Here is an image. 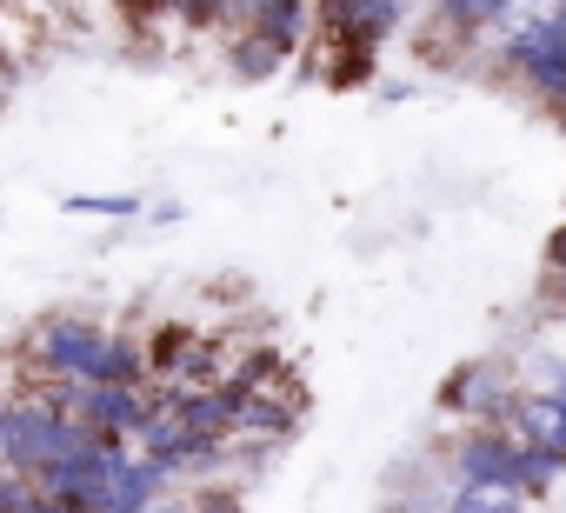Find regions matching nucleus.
<instances>
[{
    "label": "nucleus",
    "mask_w": 566,
    "mask_h": 513,
    "mask_svg": "<svg viewBox=\"0 0 566 513\" xmlns=\"http://www.w3.org/2000/svg\"><path fill=\"white\" fill-rule=\"evenodd\" d=\"M546 261H553V268H566V227H553V240H546Z\"/></svg>",
    "instance_id": "19"
},
{
    "label": "nucleus",
    "mask_w": 566,
    "mask_h": 513,
    "mask_svg": "<svg viewBox=\"0 0 566 513\" xmlns=\"http://www.w3.org/2000/svg\"><path fill=\"white\" fill-rule=\"evenodd\" d=\"M114 447H120V440H87V447H74V453L41 460V467H34L41 493H54V500H87L94 480L107 473V453H114Z\"/></svg>",
    "instance_id": "6"
},
{
    "label": "nucleus",
    "mask_w": 566,
    "mask_h": 513,
    "mask_svg": "<svg viewBox=\"0 0 566 513\" xmlns=\"http://www.w3.org/2000/svg\"><path fill=\"white\" fill-rule=\"evenodd\" d=\"M460 480H473V486H520V447L506 433H473L460 447Z\"/></svg>",
    "instance_id": "7"
},
{
    "label": "nucleus",
    "mask_w": 566,
    "mask_h": 513,
    "mask_svg": "<svg viewBox=\"0 0 566 513\" xmlns=\"http://www.w3.org/2000/svg\"><path fill=\"white\" fill-rule=\"evenodd\" d=\"M440 8H447L453 28H480V21H493V14L506 8V0H440Z\"/></svg>",
    "instance_id": "16"
},
{
    "label": "nucleus",
    "mask_w": 566,
    "mask_h": 513,
    "mask_svg": "<svg viewBox=\"0 0 566 513\" xmlns=\"http://www.w3.org/2000/svg\"><path fill=\"white\" fill-rule=\"evenodd\" d=\"M21 513H87L81 500H54V493H34V500H21Z\"/></svg>",
    "instance_id": "17"
},
{
    "label": "nucleus",
    "mask_w": 566,
    "mask_h": 513,
    "mask_svg": "<svg viewBox=\"0 0 566 513\" xmlns=\"http://www.w3.org/2000/svg\"><path fill=\"white\" fill-rule=\"evenodd\" d=\"M233 67H240L247 81H266V74L280 67V48H273V41H260V34H247V41L233 48Z\"/></svg>",
    "instance_id": "14"
},
{
    "label": "nucleus",
    "mask_w": 566,
    "mask_h": 513,
    "mask_svg": "<svg viewBox=\"0 0 566 513\" xmlns=\"http://www.w3.org/2000/svg\"><path fill=\"white\" fill-rule=\"evenodd\" d=\"M21 500H28V493H21L14 480H0V513H21Z\"/></svg>",
    "instance_id": "18"
},
{
    "label": "nucleus",
    "mask_w": 566,
    "mask_h": 513,
    "mask_svg": "<svg viewBox=\"0 0 566 513\" xmlns=\"http://www.w3.org/2000/svg\"><path fill=\"white\" fill-rule=\"evenodd\" d=\"M94 440V427L81 420V413H61V407H8L0 413V460H8L14 473H34L41 460H54V453H74V447H87Z\"/></svg>",
    "instance_id": "1"
},
{
    "label": "nucleus",
    "mask_w": 566,
    "mask_h": 513,
    "mask_svg": "<svg viewBox=\"0 0 566 513\" xmlns=\"http://www.w3.org/2000/svg\"><path fill=\"white\" fill-rule=\"evenodd\" d=\"M253 34L273 48H301L307 41V0H260L253 8Z\"/></svg>",
    "instance_id": "10"
},
{
    "label": "nucleus",
    "mask_w": 566,
    "mask_h": 513,
    "mask_svg": "<svg viewBox=\"0 0 566 513\" xmlns=\"http://www.w3.org/2000/svg\"><path fill=\"white\" fill-rule=\"evenodd\" d=\"M74 413L94 427V440H127L147 420L140 394L134 387H114V380H74Z\"/></svg>",
    "instance_id": "5"
},
{
    "label": "nucleus",
    "mask_w": 566,
    "mask_h": 513,
    "mask_svg": "<svg viewBox=\"0 0 566 513\" xmlns=\"http://www.w3.org/2000/svg\"><path fill=\"white\" fill-rule=\"evenodd\" d=\"M140 374H147V347H134V341H107V354H101V374H94V380L140 387Z\"/></svg>",
    "instance_id": "11"
},
{
    "label": "nucleus",
    "mask_w": 566,
    "mask_h": 513,
    "mask_svg": "<svg viewBox=\"0 0 566 513\" xmlns=\"http://www.w3.org/2000/svg\"><path fill=\"white\" fill-rule=\"evenodd\" d=\"M513 413H520V433H526L533 447L566 453V400H559V394H526V400H513Z\"/></svg>",
    "instance_id": "9"
},
{
    "label": "nucleus",
    "mask_w": 566,
    "mask_h": 513,
    "mask_svg": "<svg viewBox=\"0 0 566 513\" xmlns=\"http://www.w3.org/2000/svg\"><path fill=\"white\" fill-rule=\"evenodd\" d=\"M101 354H107V334L87 327V321H48L41 327V367L61 374V380H94Z\"/></svg>",
    "instance_id": "4"
},
{
    "label": "nucleus",
    "mask_w": 566,
    "mask_h": 513,
    "mask_svg": "<svg viewBox=\"0 0 566 513\" xmlns=\"http://www.w3.org/2000/svg\"><path fill=\"white\" fill-rule=\"evenodd\" d=\"M440 400H447L453 413H506V407H513V400L500 394L493 367H460V374L440 387Z\"/></svg>",
    "instance_id": "8"
},
{
    "label": "nucleus",
    "mask_w": 566,
    "mask_h": 513,
    "mask_svg": "<svg viewBox=\"0 0 566 513\" xmlns=\"http://www.w3.org/2000/svg\"><path fill=\"white\" fill-rule=\"evenodd\" d=\"M0 413H8V407H0Z\"/></svg>",
    "instance_id": "23"
},
{
    "label": "nucleus",
    "mask_w": 566,
    "mask_h": 513,
    "mask_svg": "<svg viewBox=\"0 0 566 513\" xmlns=\"http://www.w3.org/2000/svg\"><path fill=\"white\" fill-rule=\"evenodd\" d=\"M506 61L533 81V94L546 101H566V28L546 14V21H526L513 41H506Z\"/></svg>",
    "instance_id": "2"
},
{
    "label": "nucleus",
    "mask_w": 566,
    "mask_h": 513,
    "mask_svg": "<svg viewBox=\"0 0 566 513\" xmlns=\"http://www.w3.org/2000/svg\"><path fill=\"white\" fill-rule=\"evenodd\" d=\"M160 480H167V473H160L154 460H127V453L114 447V453H107V473L94 480V493H87L81 506H87V513H140V506L160 493Z\"/></svg>",
    "instance_id": "3"
},
{
    "label": "nucleus",
    "mask_w": 566,
    "mask_h": 513,
    "mask_svg": "<svg viewBox=\"0 0 566 513\" xmlns=\"http://www.w3.org/2000/svg\"><path fill=\"white\" fill-rule=\"evenodd\" d=\"M67 213H140L134 193H67Z\"/></svg>",
    "instance_id": "15"
},
{
    "label": "nucleus",
    "mask_w": 566,
    "mask_h": 513,
    "mask_svg": "<svg viewBox=\"0 0 566 513\" xmlns=\"http://www.w3.org/2000/svg\"><path fill=\"white\" fill-rule=\"evenodd\" d=\"M453 513H520V486H473V480H460Z\"/></svg>",
    "instance_id": "12"
},
{
    "label": "nucleus",
    "mask_w": 566,
    "mask_h": 513,
    "mask_svg": "<svg viewBox=\"0 0 566 513\" xmlns=\"http://www.w3.org/2000/svg\"><path fill=\"white\" fill-rule=\"evenodd\" d=\"M553 394H559V400H566V367H553Z\"/></svg>",
    "instance_id": "21"
},
{
    "label": "nucleus",
    "mask_w": 566,
    "mask_h": 513,
    "mask_svg": "<svg viewBox=\"0 0 566 513\" xmlns=\"http://www.w3.org/2000/svg\"><path fill=\"white\" fill-rule=\"evenodd\" d=\"M187 354H193V334H187V327H160V334L147 341V374H167V380H174V367H180Z\"/></svg>",
    "instance_id": "13"
},
{
    "label": "nucleus",
    "mask_w": 566,
    "mask_h": 513,
    "mask_svg": "<svg viewBox=\"0 0 566 513\" xmlns=\"http://www.w3.org/2000/svg\"><path fill=\"white\" fill-rule=\"evenodd\" d=\"M559 301H566V268H559Z\"/></svg>",
    "instance_id": "22"
},
{
    "label": "nucleus",
    "mask_w": 566,
    "mask_h": 513,
    "mask_svg": "<svg viewBox=\"0 0 566 513\" xmlns=\"http://www.w3.org/2000/svg\"><path fill=\"white\" fill-rule=\"evenodd\" d=\"M140 513H193V506H167V500H160V506H154V500H147V506H140Z\"/></svg>",
    "instance_id": "20"
}]
</instances>
